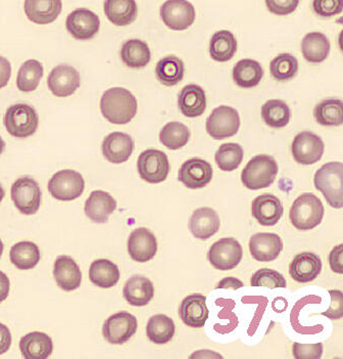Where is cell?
<instances>
[{"label": "cell", "instance_id": "cell-47", "mask_svg": "<svg viewBox=\"0 0 343 359\" xmlns=\"http://www.w3.org/2000/svg\"><path fill=\"white\" fill-rule=\"evenodd\" d=\"M251 284L253 287H265L269 289L286 287L287 285L286 280L281 273L269 269H260L253 274Z\"/></svg>", "mask_w": 343, "mask_h": 359}, {"label": "cell", "instance_id": "cell-48", "mask_svg": "<svg viewBox=\"0 0 343 359\" xmlns=\"http://www.w3.org/2000/svg\"><path fill=\"white\" fill-rule=\"evenodd\" d=\"M242 303H244V304L257 303L258 304L253 322L249 325L248 334L253 336L257 332L258 325H260L262 316H264L265 310H266L267 305H268V299L262 297V296H246V297L242 298Z\"/></svg>", "mask_w": 343, "mask_h": 359}, {"label": "cell", "instance_id": "cell-26", "mask_svg": "<svg viewBox=\"0 0 343 359\" xmlns=\"http://www.w3.org/2000/svg\"><path fill=\"white\" fill-rule=\"evenodd\" d=\"M122 295L132 306H146L155 295V287L150 280L144 276H133L125 284Z\"/></svg>", "mask_w": 343, "mask_h": 359}, {"label": "cell", "instance_id": "cell-20", "mask_svg": "<svg viewBox=\"0 0 343 359\" xmlns=\"http://www.w3.org/2000/svg\"><path fill=\"white\" fill-rule=\"evenodd\" d=\"M134 149L132 137L126 133H113L102 142V154L108 162L122 164L128 161Z\"/></svg>", "mask_w": 343, "mask_h": 359}, {"label": "cell", "instance_id": "cell-41", "mask_svg": "<svg viewBox=\"0 0 343 359\" xmlns=\"http://www.w3.org/2000/svg\"><path fill=\"white\" fill-rule=\"evenodd\" d=\"M43 77V66L36 60L24 62L20 68L17 77V86L23 93L36 90L40 80Z\"/></svg>", "mask_w": 343, "mask_h": 359}, {"label": "cell", "instance_id": "cell-33", "mask_svg": "<svg viewBox=\"0 0 343 359\" xmlns=\"http://www.w3.org/2000/svg\"><path fill=\"white\" fill-rule=\"evenodd\" d=\"M233 80L242 88H253L260 84L264 70L260 62L251 59L241 60L234 66Z\"/></svg>", "mask_w": 343, "mask_h": 359}, {"label": "cell", "instance_id": "cell-3", "mask_svg": "<svg viewBox=\"0 0 343 359\" xmlns=\"http://www.w3.org/2000/svg\"><path fill=\"white\" fill-rule=\"evenodd\" d=\"M324 206L317 196L304 193L294 201L289 218L298 231H311L322 222Z\"/></svg>", "mask_w": 343, "mask_h": 359}, {"label": "cell", "instance_id": "cell-8", "mask_svg": "<svg viewBox=\"0 0 343 359\" xmlns=\"http://www.w3.org/2000/svg\"><path fill=\"white\" fill-rule=\"evenodd\" d=\"M244 250L237 240L224 238L216 242L209 250V263L218 271H231L241 262Z\"/></svg>", "mask_w": 343, "mask_h": 359}, {"label": "cell", "instance_id": "cell-37", "mask_svg": "<svg viewBox=\"0 0 343 359\" xmlns=\"http://www.w3.org/2000/svg\"><path fill=\"white\" fill-rule=\"evenodd\" d=\"M39 248L35 243L21 242L13 245L10 258L13 265L21 271L33 269L40 261Z\"/></svg>", "mask_w": 343, "mask_h": 359}, {"label": "cell", "instance_id": "cell-13", "mask_svg": "<svg viewBox=\"0 0 343 359\" xmlns=\"http://www.w3.org/2000/svg\"><path fill=\"white\" fill-rule=\"evenodd\" d=\"M324 149L322 138L309 131L298 133L291 146L294 160L302 165H313L320 161Z\"/></svg>", "mask_w": 343, "mask_h": 359}, {"label": "cell", "instance_id": "cell-10", "mask_svg": "<svg viewBox=\"0 0 343 359\" xmlns=\"http://www.w3.org/2000/svg\"><path fill=\"white\" fill-rule=\"evenodd\" d=\"M239 127V114L228 106L218 107L206 120V131L214 140L234 137L237 135Z\"/></svg>", "mask_w": 343, "mask_h": 359}, {"label": "cell", "instance_id": "cell-38", "mask_svg": "<svg viewBox=\"0 0 343 359\" xmlns=\"http://www.w3.org/2000/svg\"><path fill=\"white\" fill-rule=\"evenodd\" d=\"M175 331L176 327L173 320L164 314L153 316L147 323V337L155 344L162 345L170 342L175 334Z\"/></svg>", "mask_w": 343, "mask_h": 359}, {"label": "cell", "instance_id": "cell-55", "mask_svg": "<svg viewBox=\"0 0 343 359\" xmlns=\"http://www.w3.org/2000/svg\"><path fill=\"white\" fill-rule=\"evenodd\" d=\"M12 345V334L10 329L0 323V355L8 351Z\"/></svg>", "mask_w": 343, "mask_h": 359}, {"label": "cell", "instance_id": "cell-11", "mask_svg": "<svg viewBox=\"0 0 343 359\" xmlns=\"http://www.w3.org/2000/svg\"><path fill=\"white\" fill-rule=\"evenodd\" d=\"M137 327V318L133 314L118 312L104 322L102 334L111 344L122 345L134 336Z\"/></svg>", "mask_w": 343, "mask_h": 359}, {"label": "cell", "instance_id": "cell-12", "mask_svg": "<svg viewBox=\"0 0 343 359\" xmlns=\"http://www.w3.org/2000/svg\"><path fill=\"white\" fill-rule=\"evenodd\" d=\"M160 17L164 25L172 30H186L195 20V10L192 4L184 0H170L160 8Z\"/></svg>", "mask_w": 343, "mask_h": 359}, {"label": "cell", "instance_id": "cell-51", "mask_svg": "<svg viewBox=\"0 0 343 359\" xmlns=\"http://www.w3.org/2000/svg\"><path fill=\"white\" fill-rule=\"evenodd\" d=\"M314 11L321 17H332L342 12V4L334 0H316Z\"/></svg>", "mask_w": 343, "mask_h": 359}, {"label": "cell", "instance_id": "cell-56", "mask_svg": "<svg viewBox=\"0 0 343 359\" xmlns=\"http://www.w3.org/2000/svg\"><path fill=\"white\" fill-rule=\"evenodd\" d=\"M10 282L6 273L0 271V303L4 302L10 294Z\"/></svg>", "mask_w": 343, "mask_h": 359}, {"label": "cell", "instance_id": "cell-15", "mask_svg": "<svg viewBox=\"0 0 343 359\" xmlns=\"http://www.w3.org/2000/svg\"><path fill=\"white\" fill-rule=\"evenodd\" d=\"M48 86L55 97H70L80 87V74L72 66L59 65L49 74Z\"/></svg>", "mask_w": 343, "mask_h": 359}, {"label": "cell", "instance_id": "cell-59", "mask_svg": "<svg viewBox=\"0 0 343 359\" xmlns=\"http://www.w3.org/2000/svg\"><path fill=\"white\" fill-rule=\"evenodd\" d=\"M4 148H6V142H4V140L0 137V155L4 153Z\"/></svg>", "mask_w": 343, "mask_h": 359}, {"label": "cell", "instance_id": "cell-50", "mask_svg": "<svg viewBox=\"0 0 343 359\" xmlns=\"http://www.w3.org/2000/svg\"><path fill=\"white\" fill-rule=\"evenodd\" d=\"M331 297V304L327 311L323 312V316H327L329 320H337L343 316V295L340 290L329 291Z\"/></svg>", "mask_w": 343, "mask_h": 359}, {"label": "cell", "instance_id": "cell-28", "mask_svg": "<svg viewBox=\"0 0 343 359\" xmlns=\"http://www.w3.org/2000/svg\"><path fill=\"white\" fill-rule=\"evenodd\" d=\"M178 106L186 117L202 116L206 109V97L204 88L196 84L183 87L178 97Z\"/></svg>", "mask_w": 343, "mask_h": 359}, {"label": "cell", "instance_id": "cell-36", "mask_svg": "<svg viewBox=\"0 0 343 359\" xmlns=\"http://www.w3.org/2000/svg\"><path fill=\"white\" fill-rule=\"evenodd\" d=\"M184 62L175 55H168L158 62L155 75L160 83L166 86H177L184 77Z\"/></svg>", "mask_w": 343, "mask_h": 359}, {"label": "cell", "instance_id": "cell-9", "mask_svg": "<svg viewBox=\"0 0 343 359\" xmlns=\"http://www.w3.org/2000/svg\"><path fill=\"white\" fill-rule=\"evenodd\" d=\"M12 200L18 210L24 215H33L39 210L41 203V189L36 180L24 176L13 184Z\"/></svg>", "mask_w": 343, "mask_h": 359}, {"label": "cell", "instance_id": "cell-53", "mask_svg": "<svg viewBox=\"0 0 343 359\" xmlns=\"http://www.w3.org/2000/svg\"><path fill=\"white\" fill-rule=\"evenodd\" d=\"M342 261L343 245H338V246L332 250L330 256H329V263H330L331 269L334 273H343Z\"/></svg>", "mask_w": 343, "mask_h": 359}, {"label": "cell", "instance_id": "cell-29", "mask_svg": "<svg viewBox=\"0 0 343 359\" xmlns=\"http://www.w3.org/2000/svg\"><path fill=\"white\" fill-rule=\"evenodd\" d=\"M22 355L26 359H46L53 351L50 337L41 332L27 334L20 341Z\"/></svg>", "mask_w": 343, "mask_h": 359}, {"label": "cell", "instance_id": "cell-16", "mask_svg": "<svg viewBox=\"0 0 343 359\" xmlns=\"http://www.w3.org/2000/svg\"><path fill=\"white\" fill-rule=\"evenodd\" d=\"M213 167L209 162L200 158H193L182 164L180 168V182L190 189H202L213 180Z\"/></svg>", "mask_w": 343, "mask_h": 359}, {"label": "cell", "instance_id": "cell-35", "mask_svg": "<svg viewBox=\"0 0 343 359\" xmlns=\"http://www.w3.org/2000/svg\"><path fill=\"white\" fill-rule=\"evenodd\" d=\"M122 61L130 68H144L150 62L151 53L146 42L139 39H130L122 44Z\"/></svg>", "mask_w": 343, "mask_h": 359}, {"label": "cell", "instance_id": "cell-44", "mask_svg": "<svg viewBox=\"0 0 343 359\" xmlns=\"http://www.w3.org/2000/svg\"><path fill=\"white\" fill-rule=\"evenodd\" d=\"M270 71L278 81L293 79L298 71V60L290 53H281L271 62Z\"/></svg>", "mask_w": 343, "mask_h": 359}, {"label": "cell", "instance_id": "cell-18", "mask_svg": "<svg viewBox=\"0 0 343 359\" xmlns=\"http://www.w3.org/2000/svg\"><path fill=\"white\" fill-rule=\"evenodd\" d=\"M283 205L279 198L271 194L258 196L251 204V213L262 226H274L281 219Z\"/></svg>", "mask_w": 343, "mask_h": 359}, {"label": "cell", "instance_id": "cell-30", "mask_svg": "<svg viewBox=\"0 0 343 359\" xmlns=\"http://www.w3.org/2000/svg\"><path fill=\"white\" fill-rule=\"evenodd\" d=\"M137 4L133 0H106L104 13L117 26L130 25L137 17Z\"/></svg>", "mask_w": 343, "mask_h": 359}, {"label": "cell", "instance_id": "cell-7", "mask_svg": "<svg viewBox=\"0 0 343 359\" xmlns=\"http://www.w3.org/2000/svg\"><path fill=\"white\" fill-rule=\"evenodd\" d=\"M140 177L149 184H160L168 177L170 171L168 156L159 149H146L140 154L137 161Z\"/></svg>", "mask_w": 343, "mask_h": 359}, {"label": "cell", "instance_id": "cell-61", "mask_svg": "<svg viewBox=\"0 0 343 359\" xmlns=\"http://www.w3.org/2000/svg\"><path fill=\"white\" fill-rule=\"evenodd\" d=\"M4 243H2L1 238H0V258H1L2 253H4Z\"/></svg>", "mask_w": 343, "mask_h": 359}, {"label": "cell", "instance_id": "cell-17", "mask_svg": "<svg viewBox=\"0 0 343 359\" xmlns=\"http://www.w3.org/2000/svg\"><path fill=\"white\" fill-rule=\"evenodd\" d=\"M128 252L136 262H147L157 254V238L146 227H139L129 236Z\"/></svg>", "mask_w": 343, "mask_h": 359}, {"label": "cell", "instance_id": "cell-6", "mask_svg": "<svg viewBox=\"0 0 343 359\" xmlns=\"http://www.w3.org/2000/svg\"><path fill=\"white\" fill-rule=\"evenodd\" d=\"M84 189L85 180L83 176L71 169L59 171L48 182V191L51 196L64 202L81 197Z\"/></svg>", "mask_w": 343, "mask_h": 359}, {"label": "cell", "instance_id": "cell-24", "mask_svg": "<svg viewBox=\"0 0 343 359\" xmlns=\"http://www.w3.org/2000/svg\"><path fill=\"white\" fill-rule=\"evenodd\" d=\"M117 209V201L106 191H94L87 198L84 211L87 217L95 223H106Z\"/></svg>", "mask_w": 343, "mask_h": 359}, {"label": "cell", "instance_id": "cell-4", "mask_svg": "<svg viewBox=\"0 0 343 359\" xmlns=\"http://www.w3.org/2000/svg\"><path fill=\"white\" fill-rule=\"evenodd\" d=\"M278 164L272 156L258 155L253 157L241 173V182L251 191L266 189L275 182Z\"/></svg>", "mask_w": 343, "mask_h": 359}, {"label": "cell", "instance_id": "cell-60", "mask_svg": "<svg viewBox=\"0 0 343 359\" xmlns=\"http://www.w3.org/2000/svg\"><path fill=\"white\" fill-rule=\"evenodd\" d=\"M4 189H2L1 184H0V203L4 200Z\"/></svg>", "mask_w": 343, "mask_h": 359}, {"label": "cell", "instance_id": "cell-2", "mask_svg": "<svg viewBox=\"0 0 343 359\" xmlns=\"http://www.w3.org/2000/svg\"><path fill=\"white\" fill-rule=\"evenodd\" d=\"M343 165L342 162H330L323 165L316 172L314 184L326 198L332 208L342 209Z\"/></svg>", "mask_w": 343, "mask_h": 359}, {"label": "cell", "instance_id": "cell-43", "mask_svg": "<svg viewBox=\"0 0 343 359\" xmlns=\"http://www.w3.org/2000/svg\"><path fill=\"white\" fill-rule=\"evenodd\" d=\"M244 151L238 144H224L220 147L215 155L216 163L220 170L231 172L241 164Z\"/></svg>", "mask_w": 343, "mask_h": 359}, {"label": "cell", "instance_id": "cell-58", "mask_svg": "<svg viewBox=\"0 0 343 359\" xmlns=\"http://www.w3.org/2000/svg\"><path fill=\"white\" fill-rule=\"evenodd\" d=\"M190 358H223V356L209 350H200L193 353Z\"/></svg>", "mask_w": 343, "mask_h": 359}, {"label": "cell", "instance_id": "cell-46", "mask_svg": "<svg viewBox=\"0 0 343 359\" xmlns=\"http://www.w3.org/2000/svg\"><path fill=\"white\" fill-rule=\"evenodd\" d=\"M216 305L222 307V310L218 313V318L220 320H229V323L227 325H215L214 330L222 334L231 333L239 325L238 318L233 312L236 305L235 301L231 299L219 298L216 300Z\"/></svg>", "mask_w": 343, "mask_h": 359}, {"label": "cell", "instance_id": "cell-22", "mask_svg": "<svg viewBox=\"0 0 343 359\" xmlns=\"http://www.w3.org/2000/svg\"><path fill=\"white\" fill-rule=\"evenodd\" d=\"M206 302V296L200 294L187 296L182 301L179 309L182 322L195 329L204 327L209 318V309Z\"/></svg>", "mask_w": 343, "mask_h": 359}, {"label": "cell", "instance_id": "cell-21", "mask_svg": "<svg viewBox=\"0 0 343 359\" xmlns=\"http://www.w3.org/2000/svg\"><path fill=\"white\" fill-rule=\"evenodd\" d=\"M53 276L62 290L72 292L81 285L82 273L79 265L70 256H59L53 266Z\"/></svg>", "mask_w": 343, "mask_h": 359}, {"label": "cell", "instance_id": "cell-45", "mask_svg": "<svg viewBox=\"0 0 343 359\" xmlns=\"http://www.w3.org/2000/svg\"><path fill=\"white\" fill-rule=\"evenodd\" d=\"M322 302V298L316 295H307L306 297L300 299L294 305L290 313V323L293 325L294 331L296 333L302 334H316L323 331V325H317L314 327H304L300 325V310L309 304H320Z\"/></svg>", "mask_w": 343, "mask_h": 359}, {"label": "cell", "instance_id": "cell-32", "mask_svg": "<svg viewBox=\"0 0 343 359\" xmlns=\"http://www.w3.org/2000/svg\"><path fill=\"white\" fill-rule=\"evenodd\" d=\"M302 51L307 62L318 64L328 57L330 53V42L323 33H309L302 39Z\"/></svg>", "mask_w": 343, "mask_h": 359}, {"label": "cell", "instance_id": "cell-27", "mask_svg": "<svg viewBox=\"0 0 343 359\" xmlns=\"http://www.w3.org/2000/svg\"><path fill=\"white\" fill-rule=\"evenodd\" d=\"M62 4L59 0H27L24 13L30 21L40 25L52 23L62 13Z\"/></svg>", "mask_w": 343, "mask_h": 359}, {"label": "cell", "instance_id": "cell-54", "mask_svg": "<svg viewBox=\"0 0 343 359\" xmlns=\"http://www.w3.org/2000/svg\"><path fill=\"white\" fill-rule=\"evenodd\" d=\"M12 76V66L6 57H0V89L8 86Z\"/></svg>", "mask_w": 343, "mask_h": 359}, {"label": "cell", "instance_id": "cell-52", "mask_svg": "<svg viewBox=\"0 0 343 359\" xmlns=\"http://www.w3.org/2000/svg\"><path fill=\"white\" fill-rule=\"evenodd\" d=\"M300 2L298 0H284V1H266L267 8L270 12L275 15H285L293 13Z\"/></svg>", "mask_w": 343, "mask_h": 359}, {"label": "cell", "instance_id": "cell-23", "mask_svg": "<svg viewBox=\"0 0 343 359\" xmlns=\"http://www.w3.org/2000/svg\"><path fill=\"white\" fill-rule=\"evenodd\" d=\"M322 271V261L317 254L304 252L298 254L289 265V273L298 283H309L318 278Z\"/></svg>", "mask_w": 343, "mask_h": 359}, {"label": "cell", "instance_id": "cell-25", "mask_svg": "<svg viewBox=\"0 0 343 359\" xmlns=\"http://www.w3.org/2000/svg\"><path fill=\"white\" fill-rule=\"evenodd\" d=\"M219 229V215L214 209L206 207L193 212L189 220V229L198 240H208L216 235Z\"/></svg>", "mask_w": 343, "mask_h": 359}, {"label": "cell", "instance_id": "cell-49", "mask_svg": "<svg viewBox=\"0 0 343 359\" xmlns=\"http://www.w3.org/2000/svg\"><path fill=\"white\" fill-rule=\"evenodd\" d=\"M322 343L316 344H302L294 343L293 356L296 359H318L322 358Z\"/></svg>", "mask_w": 343, "mask_h": 359}, {"label": "cell", "instance_id": "cell-31", "mask_svg": "<svg viewBox=\"0 0 343 359\" xmlns=\"http://www.w3.org/2000/svg\"><path fill=\"white\" fill-rule=\"evenodd\" d=\"M91 283L102 289L115 287L120 280V271L117 264L108 259H98L91 263L89 269Z\"/></svg>", "mask_w": 343, "mask_h": 359}, {"label": "cell", "instance_id": "cell-19", "mask_svg": "<svg viewBox=\"0 0 343 359\" xmlns=\"http://www.w3.org/2000/svg\"><path fill=\"white\" fill-rule=\"evenodd\" d=\"M283 250L281 238L276 233H260L249 241L251 256L260 262H271L277 259Z\"/></svg>", "mask_w": 343, "mask_h": 359}, {"label": "cell", "instance_id": "cell-42", "mask_svg": "<svg viewBox=\"0 0 343 359\" xmlns=\"http://www.w3.org/2000/svg\"><path fill=\"white\" fill-rule=\"evenodd\" d=\"M190 138L188 127L180 122L164 125L160 133V140L169 149H179L186 146Z\"/></svg>", "mask_w": 343, "mask_h": 359}, {"label": "cell", "instance_id": "cell-39", "mask_svg": "<svg viewBox=\"0 0 343 359\" xmlns=\"http://www.w3.org/2000/svg\"><path fill=\"white\" fill-rule=\"evenodd\" d=\"M314 117L322 126H340L343 122L342 100L335 99L322 100L315 107Z\"/></svg>", "mask_w": 343, "mask_h": 359}, {"label": "cell", "instance_id": "cell-40", "mask_svg": "<svg viewBox=\"0 0 343 359\" xmlns=\"http://www.w3.org/2000/svg\"><path fill=\"white\" fill-rule=\"evenodd\" d=\"M290 109L281 100H270L262 107V117L265 123L272 128H283L290 120Z\"/></svg>", "mask_w": 343, "mask_h": 359}, {"label": "cell", "instance_id": "cell-34", "mask_svg": "<svg viewBox=\"0 0 343 359\" xmlns=\"http://www.w3.org/2000/svg\"><path fill=\"white\" fill-rule=\"evenodd\" d=\"M237 50V40L230 31H218L213 35L209 43V53L215 61H230Z\"/></svg>", "mask_w": 343, "mask_h": 359}, {"label": "cell", "instance_id": "cell-57", "mask_svg": "<svg viewBox=\"0 0 343 359\" xmlns=\"http://www.w3.org/2000/svg\"><path fill=\"white\" fill-rule=\"evenodd\" d=\"M244 287V283L235 278H225L220 280L216 289L238 290Z\"/></svg>", "mask_w": 343, "mask_h": 359}, {"label": "cell", "instance_id": "cell-1", "mask_svg": "<svg viewBox=\"0 0 343 359\" xmlns=\"http://www.w3.org/2000/svg\"><path fill=\"white\" fill-rule=\"evenodd\" d=\"M100 111L111 123L127 124L137 113V100L126 88L113 87L102 95Z\"/></svg>", "mask_w": 343, "mask_h": 359}, {"label": "cell", "instance_id": "cell-14", "mask_svg": "<svg viewBox=\"0 0 343 359\" xmlns=\"http://www.w3.org/2000/svg\"><path fill=\"white\" fill-rule=\"evenodd\" d=\"M66 30L78 40L91 39L97 35L100 27V20L97 13L78 8L66 18Z\"/></svg>", "mask_w": 343, "mask_h": 359}, {"label": "cell", "instance_id": "cell-5", "mask_svg": "<svg viewBox=\"0 0 343 359\" xmlns=\"http://www.w3.org/2000/svg\"><path fill=\"white\" fill-rule=\"evenodd\" d=\"M39 118L36 111L26 104H17L10 107L4 115L6 130L15 137H31L36 133Z\"/></svg>", "mask_w": 343, "mask_h": 359}]
</instances>
